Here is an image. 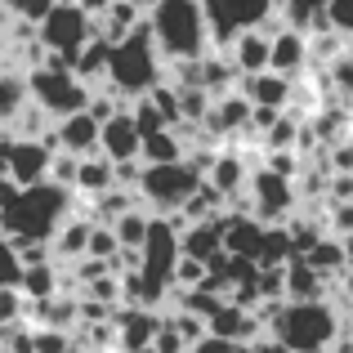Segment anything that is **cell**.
<instances>
[{
  "instance_id": "7bdbcfd3",
  "label": "cell",
  "mask_w": 353,
  "mask_h": 353,
  "mask_svg": "<svg viewBox=\"0 0 353 353\" xmlns=\"http://www.w3.org/2000/svg\"><path fill=\"white\" fill-rule=\"evenodd\" d=\"M250 353H286V345L277 336H259L255 345H250Z\"/></svg>"
},
{
  "instance_id": "8992f818",
  "label": "cell",
  "mask_w": 353,
  "mask_h": 353,
  "mask_svg": "<svg viewBox=\"0 0 353 353\" xmlns=\"http://www.w3.org/2000/svg\"><path fill=\"white\" fill-rule=\"evenodd\" d=\"M36 41H41L50 68H68L72 72L77 59H81V50L94 41V23L77 9V0H63V5H54L50 18L36 27Z\"/></svg>"
},
{
  "instance_id": "ee69618b",
  "label": "cell",
  "mask_w": 353,
  "mask_h": 353,
  "mask_svg": "<svg viewBox=\"0 0 353 353\" xmlns=\"http://www.w3.org/2000/svg\"><path fill=\"white\" fill-rule=\"evenodd\" d=\"M345 291H349V300H353V241H349V268H345Z\"/></svg>"
},
{
  "instance_id": "8fae6325",
  "label": "cell",
  "mask_w": 353,
  "mask_h": 353,
  "mask_svg": "<svg viewBox=\"0 0 353 353\" xmlns=\"http://www.w3.org/2000/svg\"><path fill=\"white\" fill-rule=\"evenodd\" d=\"M99 152H103L112 165L139 161V152H143V134H139L134 117H130V112H117L112 121H108L103 134H99Z\"/></svg>"
},
{
  "instance_id": "9a60e30c",
  "label": "cell",
  "mask_w": 353,
  "mask_h": 353,
  "mask_svg": "<svg viewBox=\"0 0 353 353\" xmlns=\"http://www.w3.org/2000/svg\"><path fill=\"white\" fill-rule=\"evenodd\" d=\"M309 36L291 32V27H282V32L273 36V54H268V72H277V77L286 81H300V72L309 68Z\"/></svg>"
},
{
  "instance_id": "f6af8a7d",
  "label": "cell",
  "mask_w": 353,
  "mask_h": 353,
  "mask_svg": "<svg viewBox=\"0 0 353 353\" xmlns=\"http://www.w3.org/2000/svg\"><path fill=\"white\" fill-rule=\"evenodd\" d=\"M125 5H134V9H139V14H152V9H157V5H161V0H125Z\"/></svg>"
},
{
  "instance_id": "1f68e13d",
  "label": "cell",
  "mask_w": 353,
  "mask_h": 353,
  "mask_svg": "<svg viewBox=\"0 0 353 353\" xmlns=\"http://www.w3.org/2000/svg\"><path fill=\"white\" fill-rule=\"evenodd\" d=\"M130 117H134V125H139V134H143V139H152V134H161V130H170V125H165V117L157 112L152 99H134V103H130Z\"/></svg>"
},
{
  "instance_id": "277c9868",
  "label": "cell",
  "mask_w": 353,
  "mask_h": 353,
  "mask_svg": "<svg viewBox=\"0 0 353 353\" xmlns=\"http://www.w3.org/2000/svg\"><path fill=\"white\" fill-rule=\"evenodd\" d=\"M268 336H277L286 353H331L340 340V313L327 300L318 304H282Z\"/></svg>"
},
{
  "instance_id": "d4e9b609",
  "label": "cell",
  "mask_w": 353,
  "mask_h": 353,
  "mask_svg": "<svg viewBox=\"0 0 353 353\" xmlns=\"http://www.w3.org/2000/svg\"><path fill=\"white\" fill-rule=\"evenodd\" d=\"M23 300H32V304H45V300H54V295H63V286H59V268L54 264H41V268H23Z\"/></svg>"
},
{
  "instance_id": "52a82bcc",
  "label": "cell",
  "mask_w": 353,
  "mask_h": 353,
  "mask_svg": "<svg viewBox=\"0 0 353 353\" xmlns=\"http://www.w3.org/2000/svg\"><path fill=\"white\" fill-rule=\"evenodd\" d=\"M201 183H206V179H201L188 161L143 165V179H139V201L152 210V219H170V215H179V210L188 206L192 192H197Z\"/></svg>"
},
{
  "instance_id": "4dcf8cb0",
  "label": "cell",
  "mask_w": 353,
  "mask_h": 353,
  "mask_svg": "<svg viewBox=\"0 0 353 353\" xmlns=\"http://www.w3.org/2000/svg\"><path fill=\"white\" fill-rule=\"evenodd\" d=\"M117 255H121V241H117V233H112L108 224H94L85 259H99V264H108V268H112V259H117Z\"/></svg>"
},
{
  "instance_id": "cb8c5ba5",
  "label": "cell",
  "mask_w": 353,
  "mask_h": 353,
  "mask_svg": "<svg viewBox=\"0 0 353 353\" xmlns=\"http://www.w3.org/2000/svg\"><path fill=\"white\" fill-rule=\"evenodd\" d=\"M188 157V143L179 139V130H161V134L143 139V152H139V161L143 165H174Z\"/></svg>"
},
{
  "instance_id": "e0dca14e",
  "label": "cell",
  "mask_w": 353,
  "mask_h": 353,
  "mask_svg": "<svg viewBox=\"0 0 353 353\" xmlns=\"http://www.w3.org/2000/svg\"><path fill=\"white\" fill-rule=\"evenodd\" d=\"M228 63H233V72H237V81L241 77H259V72H268V54H273V41H268L264 32H246V36H237L233 45H228Z\"/></svg>"
},
{
  "instance_id": "7a4b0ae2",
  "label": "cell",
  "mask_w": 353,
  "mask_h": 353,
  "mask_svg": "<svg viewBox=\"0 0 353 353\" xmlns=\"http://www.w3.org/2000/svg\"><path fill=\"white\" fill-rule=\"evenodd\" d=\"M152 27V45L161 54V63H197L210 54V32H206V9L201 0H161L148 14Z\"/></svg>"
},
{
  "instance_id": "74e56055",
  "label": "cell",
  "mask_w": 353,
  "mask_h": 353,
  "mask_svg": "<svg viewBox=\"0 0 353 353\" xmlns=\"http://www.w3.org/2000/svg\"><path fill=\"white\" fill-rule=\"evenodd\" d=\"M23 318H27L23 291H0V327H18Z\"/></svg>"
},
{
  "instance_id": "ab89813d",
  "label": "cell",
  "mask_w": 353,
  "mask_h": 353,
  "mask_svg": "<svg viewBox=\"0 0 353 353\" xmlns=\"http://www.w3.org/2000/svg\"><path fill=\"white\" fill-rule=\"evenodd\" d=\"M331 237H340V241H353V206H331Z\"/></svg>"
},
{
  "instance_id": "5b68a950",
  "label": "cell",
  "mask_w": 353,
  "mask_h": 353,
  "mask_svg": "<svg viewBox=\"0 0 353 353\" xmlns=\"http://www.w3.org/2000/svg\"><path fill=\"white\" fill-rule=\"evenodd\" d=\"M27 99H32V103L54 121V125H59V121H68V117L85 112L90 99H94V90H90L85 81L77 77V72L41 63V68L27 72Z\"/></svg>"
},
{
  "instance_id": "8d00e7d4",
  "label": "cell",
  "mask_w": 353,
  "mask_h": 353,
  "mask_svg": "<svg viewBox=\"0 0 353 353\" xmlns=\"http://www.w3.org/2000/svg\"><path fill=\"white\" fill-rule=\"evenodd\" d=\"M331 90H336L345 103H353V54L345 50L336 63H331Z\"/></svg>"
},
{
  "instance_id": "ba28073f",
  "label": "cell",
  "mask_w": 353,
  "mask_h": 353,
  "mask_svg": "<svg viewBox=\"0 0 353 353\" xmlns=\"http://www.w3.org/2000/svg\"><path fill=\"white\" fill-rule=\"evenodd\" d=\"M206 9V32H210V50L224 54L237 36L259 32L268 14L282 9V0H201Z\"/></svg>"
},
{
  "instance_id": "2e32d148",
  "label": "cell",
  "mask_w": 353,
  "mask_h": 353,
  "mask_svg": "<svg viewBox=\"0 0 353 353\" xmlns=\"http://www.w3.org/2000/svg\"><path fill=\"white\" fill-rule=\"evenodd\" d=\"M224 219H228V210H224V215H215V219H206V224H188L179 233V250L188 259H197V264L219 259V255H224Z\"/></svg>"
},
{
  "instance_id": "83f0119b",
  "label": "cell",
  "mask_w": 353,
  "mask_h": 353,
  "mask_svg": "<svg viewBox=\"0 0 353 353\" xmlns=\"http://www.w3.org/2000/svg\"><path fill=\"white\" fill-rule=\"evenodd\" d=\"M27 108V81L0 68V125H14V117Z\"/></svg>"
},
{
  "instance_id": "7402d4cb",
  "label": "cell",
  "mask_w": 353,
  "mask_h": 353,
  "mask_svg": "<svg viewBox=\"0 0 353 353\" xmlns=\"http://www.w3.org/2000/svg\"><path fill=\"white\" fill-rule=\"evenodd\" d=\"M117 188V165L108 161L103 152L99 157H85V161H81V170H77V188L72 192H85V197H103V192H112Z\"/></svg>"
},
{
  "instance_id": "bcb514c9",
  "label": "cell",
  "mask_w": 353,
  "mask_h": 353,
  "mask_svg": "<svg viewBox=\"0 0 353 353\" xmlns=\"http://www.w3.org/2000/svg\"><path fill=\"white\" fill-rule=\"evenodd\" d=\"M0 27H5V14H0Z\"/></svg>"
},
{
  "instance_id": "d6986e66",
  "label": "cell",
  "mask_w": 353,
  "mask_h": 353,
  "mask_svg": "<svg viewBox=\"0 0 353 353\" xmlns=\"http://www.w3.org/2000/svg\"><path fill=\"white\" fill-rule=\"evenodd\" d=\"M206 183L219 192L224 201H233V197H241V188L250 183V170H246V161H241V152H219L215 157V165H210V174H206Z\"/></svg>"
},
{
  "instance_id": "ffe728a7",
  "label": "cell",
  "mask_w": 353,
  "mask_h": 353,
  "mask_svg": "<svg viewBox=\"0 0 353 353\" xmlns=\"http://www.w3.org/2000/svg\"><path fill=\"white\" fill-rule=\"evenodd\" d=\"M327 300V277H318L304 259L286 264V304H318Z\"/></svg>"
},
{
  "instance_id": "484cf974",
  "label": "cell",
  "mask_w": 353,
  "mask_h": 353,
  "mask_svg": "<svg viewBox=\"0 0 353 353\" xmlns=\"http://www.w3.org/2000/svg\"><path fill=\"white\" fill-rule=\"evenodd\" d=\"M117 233V241H121V250H143V241H148V233H152V215L148 210H125V215L117 219V224H108Z\"/></svg>"
},
{
  "instance_id": "7dc6e473",
  "label": "cell",
  "mask_w": 353,
  "mask_h": 353,
  "mask_svg": "<svg viewBox=\"0 0 353 353\" xmlns=\"http://www.w3.org/2000/svg\"><path fill=\"white\" fill-rule=\"evenodd\" d=\"M0 5H9V0H0Z\"/></svg>"
},
{
  "instance_id": "f35d334b",
  "label": "cell",
  "mask_w": 353,
  "mask_h": 353,
  "mask_svg": "<svg viewBox=\"0 0 353 353\" xmlns=\"http://www.w3.org/2000/svg\"><path fill=\"white\" fill-rule=\"evenodd\" d=\"M327 18H331V32L336 36H353V0H331Z\"/></svg>"
},
{
  "instance_id": "60d3db41",
  "label": "cell",
  "mask_w": 353,
  "mask_h": 353,
  "mask_svg": "<svg viewBox=\"0 0 353 353\" xmlns=\"http://www.w3.org/2000/svg\"><path fill=\"white\" fill-rule=\"evenodd\" d=\"M237 349H241V345H228V340H219V336H206L192 353H237Z\"/></svg>"
},
{
  "instance_id": "d590c367",
  "label": "cell",
  "mask_w": 353,
  "mask_h": 353,
  "mask_svg": "<svg viewBox=\"0 0 353 353\" xmlns=\"http://www.w3.org/2000/svg\"><path fill=\"white\" fill-rule=\"evenodd\" d=\"M36 353H77L72 345V331H50V327H32Z\"/></svg>"
},
{
  "instance_id": "5bb4252c",
  "label": "cell",
  "mask_w": 353,
  "mask_h": 353,
  "mask_svg": "<svg viewBox=\"0 0 353 353\" xmlns=\"http://www.w3.org/2000/svg\"><path fill=\"white\" fill-rule=\"evenodd\" d=\"M237 94L250 108H268V112H286L291 108V81L277 77V72H259V77H241Z\"/></svg>"
},
{
  "instance_id": "30bf717a",
  "label": "cell",
  "mask_w": 353,
  "mask_h": 353,
  "mask_svg": "<svg viewBox=\"0 0 353 353\" xmlns=\"http://www.w3.org/2000/svg\"><path fill=\"white\" fill-rule=\"evenodd\" d=\"M117 349L121 353H152L157 331H161V313L152 309H117Z\"/></svg>"
},
{
  "instance_id": "44dd1931",
  "label": "cell",
  "mask_w": 353,
  "mask_h": 353,
  "mask_svg": "<svg viewBox=\"0 0 353 353\" xmlns=\"http://www.w3.org/2000/svg\"><path fill=\"white\" fill-rule=\"evenodd\" d=\"M304 264L313 268L318 277H327V282H336V277H345V268H349V241H340V237H322L318 246L304 255Z\"/></svg>"
},
{
  "instance_id": "b9f144b4",
  "label": "cell",
  "mask_w": 353,
  "mask_h": 353,
  "mask_svg": "<svg viewBox=\"0 0 353 353\" xmlns=\"http://www.w3.org/2000/svg\"><path fill=\"white\" fill-rule=\"evenodd\" d=\"M331 0H282L286 14H309V9H327Z\"/></svg>"
},
{
  "instance_id": "e575fe53",
  "label": "cell",
  "mask_w": 353,
  "mask_h": 353,
  "mask_svg": "<svg viewBox=\"0 0 353 353\" xmlns=\"http://www.w3.org/2000/svg\"><path fill=\"white\" fill-rule=\"evenodd\" d=\"M286 300V268H259V304Z\"/></svg>"
},
{
  "instance_id": "f546056e",
  "label": "cell",
  "mask_w": 353,
  "mask_h": 353,
  "mask_svg": "<svg viewBox=\"0 0 353 353\" xmlns=\"http://www.w3.org/2000/svg\"><path fill=\"white\" fill-rule=\"evenodd\" d=\"M23 286V259H18V246L0 233V291H18Z\"/></svg>"
},
{
  "instance_id": "603a6c76",
  "label": "cell",
  "mask_w": 353,
  "mask_h": 353,
  "mask_svg": "<svg viewBox=\"0 0 353 353\" xmlns=\"http://www.w3.org/2000/svg\"><path fill=\"white\" fill-rule=\"evenodd\" d=\"M90 233H94V219H90V215H72L68 224L59 228V237L50 241V250H54L59 259H85Z\"/></svg>"
},
{
  "instance_id": "7c38bea8",
  "label": "cell",
  "mask_w": 353,
  "mask_h": 353,
  "mask_svg": "<svg viewBox=\"0 0 353 353\" xmlns=\"http://www.w3.org/2000/svg\"><path fill=\"white\" fill-rule=\"evenodd\" d=\"M250 112H255V108L246 103V99L237 94H224V99H215V103H210V117H206V134L210 139H237V134H250Z\"/></svg>"
},
{
  "instance_id": "4316f807",
  "label": "cell",
  "mask_w": 353,
  "mask_h": 353,
  "mask_svg": "<svg viewBox=\"0 0 353 353\" xmlns=\"http://www.w3.org/2000/svg\"><path fill=\"white\" fill-rule=\"evenodd\" d=\"M291 259H300V255H295V246H291V233H286V224L264 228V246H259V268H286Z\"/></svg>"
},
{
  "instance_id": "9c48e42d",
  "label": "cell",
  "mask_w": 353,
  "mask_h": 353,
  "mask_svg": "<svg viewBox=\"0 0 353 353\" xmlns=\"http://www.w3.org/2000/svg\"><path fill=\"white\" fill-rule=\"evenodd\" d=\"M246 197H250V210H255V219H259L264 228L286 224V219L295 215V206H300V192H295V183L282 179V174H273V170H264V165L250 174Z\"/></svg>"
},
{
  "instance_id": "4fadbf2b",
  "label": "cell",
  "mask_w": 353,
  "mask_h": 353,
  "mask_svg": "<svg viewBox=\"0 0 353 353\" xmlns=\"http://www.w3.org/2000/svg\"><path fill=\"white\" fill-rule=\"evenodd\" d=\"M99 134H103V125H99L90 112H77V117H68V121H59L54 125V139H59V152H68V157H99Z\"/></svg>"
},
{
  "instance_id": "836d02e7",
  "label": "cell",
  "mask_w": 353,
  "mask_h": 353,
  "mask_svg": "<svg viewBox=\"0 0 353 353\" xmlns=\"http://www.w3.org/2000/svg\"><path fill=\"white\" fill-rule=\"evenodd\" d=\"M165 322H170V327H174V336H179L183 345H188V353H192V349L201 345V340L210 336V331H206V322H201V318H192V313H179V309H174Z\"/></svg>"
},
{
  "instance_id": "ac0fdd59",
  "label": "cell",
  "mask_w": 353,
  "mask_h": 353,
  "mask_svg": "<svg viewBox=\"0 0 353 353\" xmlns=\"http://www.w3.org/2000/svg\"><path fill=\"white\" fill-rule=\"evenodd\" d=\"M259 246H264V224H259V219H246V215L224 219V255L259 264Z\"/></svg>"
},
{
  "instance_id": "d6a6232c",
  "label": "cell",
  "mask_w": 353,
  "mask_h": 353,
  "mask_svg": "<svg viewBox=\"0 0 353 353\" xmlns=\"http://www.w3.org/2000/svg\"><path fill=\"white\" fill-rule=\"evenodd\" d=\"M54 5H63V0H9V14L18 18V23H27V27H41L45 18L54 14Z\"/></svg>"
},
{
  "instance_id": "c3c4849f",
  "label": "cell",
  "mask_w": 353,
  "mask_h": 353,
  "mask_svg": "<svg viewBox=\"0 0 353 353\" xmlns=\"http://www.w3.org/2000/svg\"><path fill=\"white\" fill-rule=\"evenodd\" d=\"M0 174H5V165H0Z\"/></svg>"
},
{
  "instance_id": "6da1fadb",
  "label": "cell",
  "mask_w": 353,
  "mask_h": 353,
  "mask_svg": "<svg viewBox=\"0 0 353 353\" xmlns=\"http://www.w3.org/2000/svg\"><path fill=\"white\" fill-rule=\"evenodd\" d=\"M72 219V192L59 183H36V188H18V197L0 210V233L9 241H45L50 246L59 228Z\"/></svg>"
},
{
  "instance_id": "3957f363",
  "label": "cell",
  "mask_w": 353,
  "mask_h": 353,
  "mask_svg": "<svg viewBox=\"0 0 353 353\" xmlns=\"http://www.w3.org/2000/svg\"><path fill=\"white\" fill-rule=\"evenodd\" d=\"M161 54H157L152 45V27H139L134 36H125L121 45H112V59H108V90H112L117 99H125V103H134V99H148L157 85H161Z\"/></svg>"
},
{
  "instance_id": "f1b7e54d",
  "label": "cell",
  "mask_w": 353,
  "mask_h": 353,
  "mask_svg": "<svg viewBox=\"0 0 353 353\" xmlns=\"http://www.w3.org/2000/svg\"><path fill=\"white\" fill-rule=\"evenodd\" d=\"M108 59H112V45H108L103 36H94V41L81 50V59H77V68H72V72L90 85L94 77H108Z\"/></svg>"
}]
</instances>
